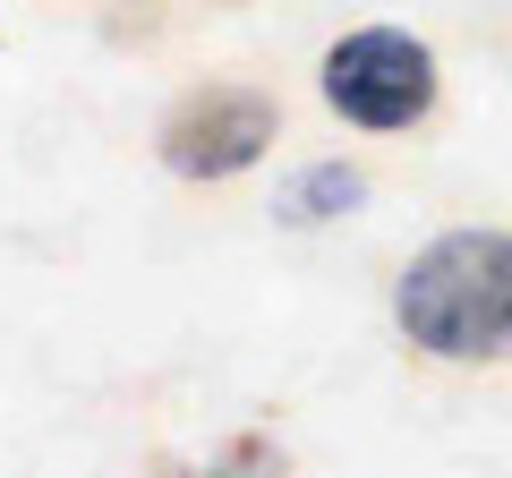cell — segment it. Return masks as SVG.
<instances>
[{
	"mask_svg": "<svg viewBox=\"0 0 512 478\" xmlns=\"http://www.w3.org/2000/svg\"><path fill=\"white\" fill-rule=\"evenodd\" d=\"M393 325L427 359H504L512 350V231H444L393 282Z\"/></svg>",
	"mask_w": 512,
	"mask_h": 478,
	"instance_id": "obj_1",
	"label": "cell"
},
{
	"mask_svg": "<svg viewBox=\"0 0 512 478\" xmlns=\"http://www.w3.org/2000/svg\"><path fill=\"white\" fill-rule=\"evenodd\" d=\"M316 86H325V103L350 129L393 137V129H419L436 111V52L419 35H402V26H359V35H342L325 52Z\"/></svg>",
	"mask_w": 512,
	"mask_h": 478,
	"instance_id": "obj_2",
	"label": "cell"
},
{
	"mask_svg": "<svg viewBox=\"0 0 512 478\" xmlns=\"http://www.w3.org/2000/svg\"><path fill=\"white\" fill-rule=\"evenodd\" d=\"M282 137V103L256 86H205L163 120V163L180 180H231Z\"/></svg>",
	"mask_w": 512,
	"mask_h": 478,
	"instance_id": "obj_3",
	"label": "cell"
},
{
	"mask_svg": "<svg viewBox=\"0 0 512 478\" xmlns=\"http://www.w3.org/2000/svg\"><path fill=\"white\" fill-rule=\"evenodd\" d=\"M359 197H367V180H359L350 163H308V171L282 180L274 214H282V222H333V214H350Z\"/></svg>",
	"mask_w": 512,
	"mask_h": 478,
	"instance_id": "obj_4",
	"label": "cell"
},
{
	"mask_svg": "<svg viewBox=\"0 0 512 478\" xmlns=\"http://www.w3.org/2000/svg\"><path fill=\"white\" fill-rule=\"evenodd\" d=\"M205 478H282V444L239 436V444H222V461H205Z\"/></svg>",
	"mask_w": 512,
	"mask_h": 478,
	"instance_id": "obj_5",
	"label": "cell"
}]
</instances>
